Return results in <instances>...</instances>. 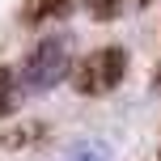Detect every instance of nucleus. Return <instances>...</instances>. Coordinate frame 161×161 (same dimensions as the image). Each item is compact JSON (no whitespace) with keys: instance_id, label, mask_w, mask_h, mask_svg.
Returning <instances> with one entry per match:
<instances>
[{"instance_id":"f03ea898","label":"nucleus","mask_w":161,"mask_h":161,"mask_svg":"<svg viewBox=\"0 0 161 161\" xmlns=\"http://www.w3.org/2000/svg\"><path fill=\"white\" fill-rule=\"evenodd\" d=\"M123 72H127V51L123 47H97L93 55H85L80 59V68H76V89L80 93H89V97H102V93H110V89H119V80Z\"/></svg>"},{"instance_id":"6e6552de","label":"nucleus","mask_w":161,"mask_h":161,"mask_svg":"<svg viewBox=\"0 0 161 161\" xmlns=\"http://www.w3.org/2000/svg\"><path fill=\"white\" fill-rule=\"evenodd\" d=\"M157 85H161V64H157Z\"/></svg>"},{"instance_id":"0eeeda50","label":"nucleus","mask_w":161,"mask_h":161,"mask_svg":"<svg viewBox=\"0 0 161 161\" xmlns=\"http://www.w3.org/2000/svg\"><path fill=\"white\" fill-rule=\"evenodd\" d=\"M68 161H106V144H76Z\"/></svg>"},{"instance_id":"39448f33","label":"nucleus","mask_w":161,"mask_h":161,"mask_svg":"<svg viewBox=\"0 0 161 161\" xmlns=\"http://www.w3.org/2000/svg\"><path fill=\"white\" fill-rule=\"evenodd\" d=\"M38 136H42L38 123H21V127L4 131V136H0V144H4V148H17V144H30V140H38Z\"/></svg>"},{"instance_id":"423d86ee","label":"nucleus","mask_w":161,"mask_h":161,"mask_svg":"<svg viewBox=\"0 0 161 161\" xmlns=\"http://www.w3.org/2000/svg\"><path fill=\"white\" fill-rule=\"evenodd\" d=\"M123 4L127 0H89V13H93V21H114L123 13Z\"/></svg>"},{"instance_id":"7ed1b4c3","label":"nucleus","mask_w":161,"mask_h":161,"mask_svg":"<svg viewBox=\"0 0 161 161\" xmlns=\"http://www.w3.org/2000/svg\"><path fill=\"white\" fill-rule=\"evenodd\" d=\"M72 4H76V0H25V4H21V21L25 25H38V21H47V17H64Z\"/></svg>"},{"instance_id":"1a4fd4ad","label":"nucleus","mask_w":161,"mask_h":161,"mask_svg":"<svg viewBox=\"0 0 161 161\" xmlns=\"http://www.w3.org/2000/svg\"><path fill=\"white\" fill-rule=\"evenodd\" d=\"M140 4H153V0H140Z\"/></svg>"},{"instance_id":"20e7f679","label":"nucleus","mask_w":161,"mask_h":161,"mask_svg":"<svg viewBox=\"0 0 161 161\" xmlns=\"http://www.w3.org/2000/svg\"><path fill=\"white\" fill-rule=\"evenodd\" d=\"M13 106H17V76H13V68L0 64V114H8Z\"/></svg>"},{"instance_id":"f257e3e1","label":"nucleus","mask_w":161,"mask_h":161,"mask_svg":"<svg viewBox=\"0 0 161 161\" xmlns=\"http://www.w3.org/2000/svg\"><path fill=\"white\" fill-rule=\"evenodd\" d=\"M68 64H72V55H68V38H64V34H47V38L21 59V76H17V85H21L25 93H47L51 85H59V80L68 76Z\"/></svg>"},{"instance_id":"9d476101","label":"nucleus","mask_w":161,"mask_h":161,"mask_svg":"<svg viewBox=\"0 0 161 161\" xmlns=\"http://www.w3.org/2000/svg\"><path fill=\"white\" fill-rule=\"evenodd\" d=\"M157 157H161V153H157Z\"/></svg>"}]
</instances>
